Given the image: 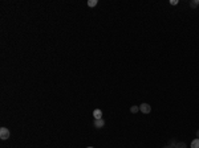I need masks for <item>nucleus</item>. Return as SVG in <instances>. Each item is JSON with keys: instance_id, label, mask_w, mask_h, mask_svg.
<instances>
[{"instance_id": "13", "label": "nucleus", "mask_w": 199, "mask_h": 148, "mask_svg": "<svg viewBox=\"0 0 199 148\" xmlns=\"http://www.w3.org/2000/svg\"><path fill=\"white\" fill-rule=\"evenodd\" d=\"M86 148H93V147H86Z\"/></svg>"}, {"instance_id": "4", "label": "nucleus", "mask_w": 199, "mask_h": 148, "mask_svg": "<svg viewBox=\"0 0 199 148\" xmlns=\"http://www.w3.org/2000/svg\"><path fill=\"white\" fill-rule=\"evenodd\" d=\"M93 117H94V119H102V111L100 108H96L93 111Z\"/></svg>"}, {"instance_id": "6", "label": "nucleus", "mask_w": 199, "mask_h": 148, "mask_svg": "<svg viewBox=\"0 0 199 148\" xmlns=\"http://www.w3.org/2000/svg\"><path fill=\"white\" fill-rule=\"evenodd\" d=\"M174 148H187V144H186L185 141H177V144H175Z\"/></svg>"}, {"instance_id": "3", "label": "nucleus", "mask_w": 199, "mask_h": 148, "mask_svg": "<svg viewBox=\"0 0 199 148\" xmlns=\"http://www.w3.org/2000/svg\"><path fill=\"white\" fill-rule=\"evenodd\" d=\"M105 126V121L104 119H94V127L96 128H102Z\"/></svg>"}, {"instance_id": "5", "label": "nucleus", "mask_w": 199, "mask_h": 148, "mask_svg": "<svg viewBox=\"0 0 199 148\" xmlns=\"http://www.w3.org/2000/svg\"><path fill=\"white\" fill-rule=\"evenodd\" d=\"M190 147L191 148H199V139H194V140L191 141V144H190Z\"/></svg>"}, {"instance_id": "7", "label": "nucleus", "mask_w": 199, "mask_h": 148, "mask_svg": "<svg viewBox=\"0 0 199 148\" xmlns=\"http://www.w3.org/2000/svg\"><path fill=\"white\" fill-rule=\"evenodd\" d=\"M199 5V0H192V1H190V7L191 8H196Z\"/></svg>"}, {"instance_id": "9", "label": "nucleus", "mask_w": 199, "mask_h": 148, "mask_svg": "<svg viewBox=\"0 0 199 148\" xmlns=\"http://www.w3.org/2000/svg\"><path fill=\"white\" fill-rule=\"evenodd\" d=\"M97 4H98L97 0H89V1H88V5H89V7H96Z\"/></svg>"}, {"instance_id": "1", "label": "nucleus", "mask_w": 199, "mask_h": 148, "mask_svg": "<svg viewBox=\"0 0 199 148\" xmlns=\"http://www.w3.org/2000/svg\"><path fill=\"white\" fill-rule=\"evenodd\" d=\"M9 136H11V132L8 128H5V127L0 128V139L1 140H7V139H9Z\"/></svg>"}, {"instance_id": "8", "label": "nucleus", "mask_w": 199, "mask_h": 148, "mask_svg": "<svg viewBox=\"0 0 199 148\" xmlns=\"http://www.w3.org/2000/svg\"><path fill=\"white\" fill-rule=\"evenodd\" d=\"M139 111V106H131L130 107V113L131 114H137Z\"/></svg>"}, {"instance_id": "11", "label": "nucleus", "mask_w": 199, "mask_h": 148, "mask_svg": "<svg viewBox=\"0 0 199 148\" xmlns=\"http://www.w3.org/2000/svg\"><path fill=\"white\" fill-rule=\"evenodd\" d=\"M163 148H174V147H173V145H170V144H167V145H165Z\"/></svg>"}, {"instance_id": "2", "label": "nucleus", "mask_w": 199, "mask_h": 148, "mask_svg": "<svg viewBox=\"0 0 199 148\" xmlns=\"http://www.w3.org/2000/svg\"><path fill=\"white\" fill-rule=\"evenodd\" d=\"M139 111H141L142 114H149L151 111V106L149 103H142L141 106H139Z\"/></svg>"}, {"instance_id": "10", "label": "nucleus", "mask_w": 199, "mask_h": 148, "mask_svg": "<svg viewBox=\"0 0 199 148\" xmlns=\"http://www.w3.org/2000/svg\"><path fill=\"white\" fill-rule=\"evenodd\" d=\"M170 4H171V5H177V4H178V0H171Z\"/></svg>"}, {"instance_id": "12", "label": "nucleus", "mask_w": 199, "mask_h": 148, "mask_svg": "<svg viewBox=\"0 0 199 148\" xmlns=\"http://www.w3.org/2000/svg\"><path fill=\"white\" fill-rule=\"evenodd\" d=\"M196 138H198V139H199V130H198V131H196Z\"/></svg>"}]
</instances>
